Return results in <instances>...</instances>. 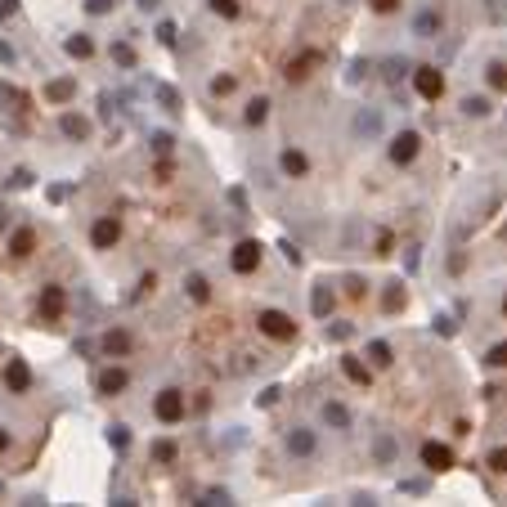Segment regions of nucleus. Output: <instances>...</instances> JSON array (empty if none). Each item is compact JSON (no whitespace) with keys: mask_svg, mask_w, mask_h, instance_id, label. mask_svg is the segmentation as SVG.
Returning <instances> with one entry per match:
<instances>
[{"mask_svg":"<svg viewBox=\"0 0 507 507\" xmlns=\"http://www.w3.org/2000/svg\"><path fill=\"white\" fill-rule=\"evenodd\" d=\"M103 355H126L130 350V332H121V328H112V332H103Z\"/></svg>","mask_w":507,"mask_h":507,"instance_id":"19","label":"nucleus"},{"mask_svg":"<svg viewBox=\"0 0 507 507\" xmlns=\"http://www.w3.org/2000/svg\"><path fill=\"white\" fill-rule=\"evenodd\" d=\"M418 148H422L418 130H399V135L390 139V162H395V166H409V162L418 157Z\"/></svg>","mask_w":507,"mask_h":507,"instance_id":"6","label":"nucleus"},{"mask_svg":"<svg viewBox=\"0 0 507 507\" xmlns=\"http://www.w3.org/2000/svg\"><path fill=\"white\" fill-rule=\"evenodd\" d=\"M503 310H507V301H503Z\"/></svg>","mask_w":507,"mask_h":507,"instance_id":"55","label":"nucleus"},{"mask_svg":"<svg viewBox=\"0 0 507 507\" xmlns=\"http://www.w3.org/2000/svg\"><path fill=\"white\" fill-rule=\"evenodd\" d=\"M32 247H36V234H32V229H18V234L9 238V252H14L18 261H23V256H32Z\"/></svg>","mask_w":507,"mask_h":507,"instance_id":"20","label":"nucleus"},{"mask_svg":"<svg viewBox=\"0 0 507 507\" xmlns=\"http://www.w3.org/2000/svg\"><path fill=\"white\" fill-rule=\"evenodd\" d=\"M108 9H117V0H85V14H108Z\"/></svg>","mask_w":507,"mask_h":507,"instance_id":"37","label":"nucleus"},{"mask_svg":"<svg viewBox=\"0 0 507 507\" xmlns=\"http://www.w3.org/2000/svg\"><path fill=\"white\" fill-rule=\"evenodd\" d=\"M341 372H346L350 381H359V386H368V368H363V363H359L355 355H346V359H341Z\"/></svg>","mask_w":507,"mask_h":507,"instance_id":"25","label":"nucleus"},{"mask_svg":"<svg viewBox=\"0 0 507 507\" xmlns=\"http://www.w3.org/2000/svg\"><path fill=\"white\" fill-rule=\"evenodd\" d=\"M256 323H261V332H265V337H274V341H292L296 337V323L283 310H261V319H256Z\"/></svg>","mask_w":507,"mask_h":507,"instance_id":"4","label":"nucleus"},{"mask_svg":"<svg viewBox=\"0 0 507 507\" xmlns=\"http://www.w3.org/2000/svg\"><path fill=\"white\" fill-rule=\"evenodd\" d=\"M368 359L377 363V368H386V363H390V346H386V341H372V346H368Z\"/></svg>","mask_w":507,"mask_h":507,"instance_id":"30","label":"nucleus"},{"mask_svg":"<svg viewBox=\"0 0 507 507\" xmlns=\"http://www.w3.org/2000/svg\"><path fill=\"white\" fill-rule=\"evenodd\" d=\"M490 467H494V472H507V449H494V454H490Z\"/></svg>","mask_w":507,"mask_h":507,"instance_id":"43","label":"nucleus"},{"mask_svg":"<svg viewBox=\"0 0 507 507\" xmlns=\"http://www.w3.org/2000/svg\"><path fill=\"white\" fill-rule=\"evenodd\" d=\"M413 85H418V94H422L427 103H436L440 94H445V76H440L436 68H427V63H422V68H413Z\"/></svg>","mask_w":507,"mask_h":507,"instance_id":"7","label":"nucleus"},{"mask_svg":"<svg viewBox=\"0 0 507 507\" xmlns=\"http://www.w3.org/2000/svg\"><path fill=\"white\" fill-rule=\"evenodd\" d=\"M381 305H386V310H395V305H404V292H399V283H395V288L386 292V301H381Z\"/></svg>","mask_w":507,"mask_h":507,"instance_id":"42","label":"nucleus"},{"mask_svg":"<svg viewBox=\"0 0 507 507\" xmlns=\"http://www.w3.org/2000/svg\"><path fill=\"white\" fill-rule=\"evenodd\" d=\"M135 5H139V9H144V14H153V9H157V5H162V0H135Z\"/></svg>","mask_w":507,"mask_h":507,"instance_id":"51","label":"nucleus"},{"mask_svg":"<svg viewBox=\"0 0 507 507\" xmlns=\"http://www.w3.org/2000/svg\"><path fill=\"white\" fill-rule=\"evenodd\" d=\"M59 130H63L68 139H85V135H90V121L76 117V112H63V117H59Z\"/></svg>","mask_w":507,"mask_h":507,"instance_id":"18","label":"nucleus"},{"mask_svg":"<svg viewBox=\"0 0 507 507\" xmlns=\"http://www.w3.org/2000/svg\"><path fill=\"white\" fill-rule=\"evenodd\" d=\"M153 458H157V463H175V445H171V440H157V445H153Z\"/></svg>","mask_w":507,"mask_h":507,"instance_id":"33","label":"nucleus"},{"mask_svg":"<svg viewBox=\"0 0 507 507\" xmlns=\"http://www.w3.org/2000/svg\"><path fill=\"white\" fill-rule=\"evenodd\" d=\"M207 90H212L216 99H220V94H229V90H234V76H212V85H207Z\"/></svg>","mask_w":507,"mask_h":507,"instance_id":"34","label":"nucleus"},{"mask_svg":"<svg viewBox=\"0 0 507 507\" xmlns=\"http://www.w3.org/2000/svg\"><path fill=\"white\" fill-rule=\"evenodd\" d=\"M157 41L162 45H175V23H157Z\"/></svg>","mask_w":507,"mask_h":507,"instance_id":"38","label":"nucleus"},{"mask_svg":"<svg viewBox=\"0 0 507 507\" xmlns=\"http://www.w3.org/2000/svg\"><path fill=\"white\" fill-rule=\"evenodd\" d=\"M203 503H229V490H207Z\"/></svg>","mask_w":507,"mask_h":507,"instance_id":"45","label":"nucleus"},{"mask_svg":"<svg viewBox=\"0 0 507 507\" xmlns=\"http://www.w3.org/2000/svg\"><path fill=\"white\" fill-rule=\"evenodd\" d=\"M422 467H431V472H445V467H454V454H449V445H436V440H427V445H422Z\"/></svg>","mask_w":507,"mask_h":507,"instance_id":"11","label":"nucleus"},{"mask_svg":"<svg viewBox=\"0 0 507 507\" xmlns=\"http://www.w3.org/2000/svg\"><path fill=\"white\" fill-rule=\"evenodd\" d=\"M323 422H328L332 431H350V409L337 404V399H328V404H323Z\"/></svg>","mask_w":507,"mask_h":507,"instance_id":"15","label":"nucleus"},{"mask_svg":"<svg viewBox=\"0 0 507 507\" xmlns=\"http://www.w3.org/2000/svg\"><path fill=\"white\" fill-rule=\"evenodd\" d=\"M94 390H99V395H117V390H126V368H103L99 377H94Z\"/></svg>","mask_w":507,"mask_h":507,"instance_id":"13","label":"nucleus"},{"mask_svg":"<svg viewBox=\"0 0 507 507\" xmlns=\"http://www.w3.org/2000/svg\"><path fill=\"white\" fill-rule=\"evenodd\" d=\"M381 130H386V117H381V108H355V117H350V135L355 139H381Z\"/></svg>","mask_w":507,"mask_h":507,"instance_id":"1","label":"nucleus"},{"mask_svg":"<svg viewBox=\"0 0 507 507\" xmlns=\"http://www.w3.org/2000/svg\"><path fill=\"white\" fill-rule=\"evenodd\" d=\"M112 63H117V68H135V45L112 41Z\"/></svg>","mask_w":507,"mask_h":507,"instance_id":"26","label":"nucleus"},{"mask_svg":"<svg viewBox=\"0 0 507 507\" xmlns=\"http://www.w3.org/2000/svg\"><path fill=\"white\" fill-rule=\"evenodd\" d=\"M72 94H76V81H72V76H59V81L45 85V99H50V103H68Z\"/></svg>","mask_w":507,"mask_h":507,"instance_id":"17","label":"nucleus"},{"mask_svg":"<svg viewBox=\"0 0 507 507\" xmlns=\"http://www.w3.org/2000/svg\"><path fill=\"white\" fill-rule=\"evenodd\" d=\"M18 14V0H0V23H5V18H14Z\"/></svg>","mask_w":507,"mask_h":507,"instance_id":"44","label":"nucleus"},{"mask_svg":"<svg viewBox=\"0 0 507 507\" xmlns=\"http://www.w3.org/2000/svg\"><path fill=\"white\" fill-rule=\"evenodd\" d=\"M372 454H377L381 463H390V458H395V445H390V436H377V440H372Z\"/></svg>","mask_w":507,"mask_h":507,"instance_id":"31","label":"nucleus"},{"mask_svg":"<svg viewBox=\"0 0 507 507\" xmlns=\"http://www.w3.org/2000/svg\"><path fill=\"white\" fill-rule=\"evenodd\" d=\"M117 238H121V225L112 216H103V220H94V229H90V243L99 247V252H108V247H117Z\"/></svg>","mask_w":507,"mask_h":507,"instance_id":"9","label":"nucleus"},{"mask_svg":"<svg viewBox=\"0 0 507 507\" xmlns=\"http://www.w3.org/2000/svg\"><path fill=\"white\" fill-rule=\"evenodd\" d=\"M463 112H467V117H490V99H485V94H467Z\"/></svg>","mask_w":507,"mask_h":507,"instance_id":"27","label":"nucleus"},{"mask_svg":"<svg viewBox=\"0 0 507 507\" xmlns=\"http://www.w3.org/2000/svg\"><path fill=\"white\" fill-rule=\"evenodd\" d=\"M0 494H5V485H0Z\"/></svg>","mask_w":507,"mask_h":507,"instance_id":"54","label":"nucleus"},{"mask_svg":"<svg viewBox=\"0 0 507 507\" xmlns=\"http://www.w3.org/2000/svg\"><path fill=\"white\" fill-rule=\"evenodd\" d=\"M346 292H350V296H363V292H368V283H363L359 274H350V279H346Z\"/></svg>","mask_w":507,"mask_h":507,"instance_id":"41","label":"nucleus"},{"mask_svg":"<svg viewBox=\"0 0 507 507\" xmlns=\"http://www.w3.org/2000/svg\"><path fill=\"white\" fill-rule=\"evenodd\" d=\"M153 413H157V422H166V427L184 422V390L166 386V390H162L157 399H153Z\"/></svg>","mask_w":507,"mask_h":507,"instance_id":"2","label":"nucleus"},{"mask_svg":"<svg viewBox=\"0 0 507 507\" xmlns=\"http://www.w3.org/2000/svg\"><path fill=\"white\" fill-rule=\"evenodd\" d=\"M485 76H490L494 90H507V63H490V68H485Z\"/></svg>","mask_w":507,"mask_h":507,"instance_id":"28","label":"nucleus"},{"mask_svg":"<svg viewBox=\"0 0 507 507\" xmlns=\"http://www.w3.org/2000/svg\"><path fill=\"white\" fill-rule=\"evenodd\" d=\"M153 148H157V153H171V148H175V139H171L166 130H157V135H153Z\"/></svg>","mask_w":507,"mask_h":507,"instance_id":"40","label":"nucleus"},{"mask_svg":"<svg viewBox=\"0 0 507 507\" xmlns=\"http://www.w3.org/2000/svg\"><path fill=\"white\" fill-rule=\"evenodd\" d=\"M5 386L14 390V395H23V390L32 386V368H27L23 359H5Z\"/></svg>","mask_w":507,"mask_h":507,"instance_id":"10","label":"nucleus"},{"mask_svg":"<svg viewBox=\"0 0 507 507\" xmlns=\"http://www.w3.org/2000/svg\"><path fill=\"white\" fill-rule=\"evenodd\" d=\"M350 332H355V328H350V323H332V328H328V341H346Z\"/></svg>","mask_w":507,"mask_h":507,"instance_id":"39","label":"nucleus"},{"mask_svg":"<svg viewBox=\"0 0 507 507\" xmlns=\"http://www.w3.org/2000/svg\"><path fill=\"white\" fill-rule=\"evenodd\" d=\"M157 103H162L166 112H180V94L171 90V85H157Z\"/></svg>","mask_w":507,"mask_h":507,"instance_id":"29","label":"nucleus"},{"mask_svg":"<svg viewBox=\"0 0 507 507\" xmlns=\"http://www.w3.org/2000/svg\"><path fill=\"white\" fill-rule=\"evenodd\" d=\"M212 5V14H220V18H238V0H207Z\"/></svg>","mask_w":507,"mask_h":507,"instance_id":"32","label":"nucleus"},{"mask_svg":"<svg viewBox=\"0 0 507 507\" xmlns=\"http://www.w3.org/2000/svg\"><path fill=\"white\" fill-rule=\"evenodd\" d=\"M0 229H9V212H0Z\"/></svg>","mask_w":507,"mask_h":507,"instance_id":"53","label":"nucleus"},{"mask_svg":"<svg viewBox=\"0 0 507 507\" xmlns=\"http://www.w3.org/2000/svg\"><path fill=\"white\" fill-rule=\"evenodd\" d=\"M63 50H68L72 59H90V54H94V41L76 32V36H68V41H63Z\"/></svg>","mask_w":507,"mask_h":507,"instance_id":"21","label":"nucleus"},{"mask_svg":"<svg viewBox=\"0 0 507 507\" xmlns=\"http://www.w3.org/2000/svg\"><path fill=\"white\" fill-rule=\"evenodd\" d=\"M283 256H288V265H301V252H296L292 243H283Z\"/></svg>","mask_w":507,"mask_h":507,"instance_id":"49","label":"nucleus"},{"mask_svg":"<svg viewBox=\"0 0 507 507\" xmlns=\"http://www.w3.org/2000/svg\"><path fill=\"white\" fill-rule=\"evenodd\" d=\"M279 171H283V175H292V180H301L305 171H310V162H305L301 148H283L279 153Z\"/></svg>","mask_w":507,"mask_h":507,"instance_id":"12","label":"nucleus"},{"mask_svg":"<svg viewBox=\"0 0 507 507\" xmlns=\"http://www.w3.org/2000/svg\"><path fill=\"white\" fill-rule=\"evenodd\" d=\"M108 440H112V445H117V449H126V445H130V431H126V427L117 422V427H108Z\"/></svg>","mask_w":507,"mask_h":507,"instance_id":"35","label":"nucleus"},{"mask_svg":"<svg viewBox=\"0 0 507 507\" xmlns=\"http://www.w3.org/2000/svg\"><path fill=\"white\" fill-rule=\"evenodd\" d=\"M243 117H247V126H261V121L270 117V99H265V94H256V99L247 103V112H243Z\"/></svg>","mask_w":507,"mask_h":507,"instance_id":"22","label":"nucleus"},{"mask_svg":"<svg viewBox=\"0 0 507 507\" xmlns=\"http://www.w3.org/2000/svg\"><path fill=\"white\" fill-rule=\"evenodd\" d=\"M270 404H279V386H270V390H261V409H270Z\"/></svg>","mask_w":507,"mask_h":507,"instance_id":"47","label":"nucleus"},{"mask_svg":"<svg viewBox=\"0 0 507 507\" xmlns=\"http://www.w3.org/2000/svg\"><path fill=\"white\" fill-rule=\"evenodd\" d=\"M229 265H234V274H256L261 270V243H238L234 247V256H229Z\"/></svg>","mask_w":507,"mask_h":507,"instance_id":"5","label":"nucleus"},{"mask_svg":"<svg viewBox=\"0 0 507 507\" xmlns=\"http://www.w3.org/2000/svg\"><path fill=\"white\" fill-rule=\"evenodd\" d=\"M0 63H14V50H9L5 41H0Z\"/></svg>","mask_w":507,"mask_h":507,"instance_id":"50","label":"nucleus"},{"mask_svg":"<svg viewBox=\"0 0 507 507\" xmlns=\"http://www.w3.org/2000/svg\"><path fill=\"white\" fill-rule=\"evenodd\" d=\"M5 449H9V431H5V427H0V454H5Z\"/></svg>","mask_w":507,"mask_h":507,"instance_id":"52","label":"nucleus"},{"mask_svg":"<svg viewBox=\"0 0 507 507\" xmlns=\"http://www.w3.org/2000/svg\"><path fill=\"white\" fill-rule=\"evenodd\" d=\"M381 72H386L390 85H399V76H413V63H409V59H386V63H381Z\"/></svg>","mask_w":507,"mask_h":507,"instance_id":"23","label":"nucleus"},{"mask_svg":"<svg viewBox=\"0 0 507 507\" xmlns=\"http://www.w3.org/2000/svg\"><path fill=\"white\" fill-rule=\"evenodd\" d=\"M184 288H189V296H194V301H212V283H207L203 274H189Z\"/></svg>","mask_w":507,"mask_h":507,"instance_id":"24","label":"nucleus"},{"mask_svg":"<svg viewBox=\"0 0 507 507\" xmlns=\"http://www.w3.org/2000/svg\"><path fill=\"white\" fill-rule=\"evenodd\" d=\"M440 32H445V9L440 5H427V9L413 14V36L418 41H436Z\"/></svg>","mask_w":507,"mask_h":507,"instance_id":"3","label":"nucleus"},{"mask_svg":"<svg viewBox=\"0 0 507 507\" xmlns=\"http://www.w3.org/2000/svg\"><path fill=\"white\" fill-rule=\"evenodd\" d=\"M359 76H368V63H363V59L350 63V81H359Z\"/></svg>","mask_w":507,"mask_h":507,"instance_id":"48","label":"nucleus"},{"mask_svg":"<svg viewBox=\"0 0 507 507\" xmlns=\"http://www.w3.org/2000/svg\"><path fill=\"white\" fill-rule=\"evenodd\" d=\"M372 9H377V14H390V9H399V0H368Z\"/></svg>","mask_w":507,"mask_h":507,"instance_id":"46","label":"nucleus"},{"mask_svg":"<svg viewBox=\"0 0 507 507\" xmlns=\"http://www.w3.org/2000/svg\"><path fill=\"white\" fill-rule=\"evenodd\" d=\"M283 445H288L292 458H314V449H319V440H314L310 427H292L288 436H283Z\"/></svg>","mask_w":507,"mask_h":507,"instance_id":"8","label":"nucleus"},{"mask_svg":"<svg viewBox=\"0 0 507 507\" xmlns=\"http://www.w3.org/2000/svg\"><path fill=\"white\" fill-rule=\"evenodd\" d=\"M63 305H68L63 288H45V292H41V314H45V319H59V314H63Z\"/></svg>","mask_w":507,"mask_h":507,"instance_id":"16","label":"nucleus"},{"mask_svg":"<svg viewBox=\"0 0 507 507\" xmlns=\"http://www.w3.org/2000/svg\"><path fill=\"white\" fill-rule=\"evenodd\" d=\"M332 305H337L332 288H328V283H314V292H310V310H314V319H328Z\"/></svg>","mask_w":507,"mask_h":507,"instance_id":"14","label":"nucleus"},{"mask_svg":"<svg viewBox=\"0 0 507 507\" xmlns=\"http://www.w3.org/2000/svg\"><path fill=\"white\" fill-rule=\"evenodd\" d=\"M485 363H494V368H507V341H503V346H494L490 355H485Z\"/></svg>","mask_w":507,"mask_h":507,"instance_id":"36","label":"nucleus"}]
</instances>
